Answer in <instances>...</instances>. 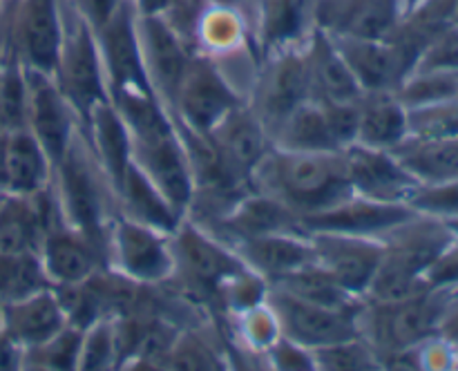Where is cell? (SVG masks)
Segmentation results:
<instances>
[{
  "mask_svg": "<svg viewBox=\"0 0 458 371\" xmlns=\"http://www.w3.org/2000/svg\"><path fill=\"white\" fill-rule=\"evenodd\" d=\"M414 215V210L407 204L398 201H378L362 195H349L347 199L338 201L331 208L320 210L302 217L304 232L329 231V232H347V235L362 237H380L385 231L401 223Z\"/></svg>",
  "mask_w": 458,
  "mask_h": 371,
  "instance_id": "ffe728a7",
  "label": "cell"
},
{
  "mask_svg": "<svg viewBox=\"0 0 458 371\" xmlns=\"http://www.w3.org/2000/svg\"><path fill=\"white\" fill-rule=\"evenodd\" d=\"M316 264L329 271L340 284L358 298H365L371 277L383 259V241L378 237L347 235V232H309Z\"/></svg>",
  "mask_w": 458,
  "mask_h": 371,
  "instance_id": "9a60e30c",
  "label": "cell"
},
{
  "mask_svg": "<svg viewBox=\"0 0 458 371\" xmlns=\"http://www.w3.org/2000/svg\"><path fill=\"white\" fill-rule=\"evenodd\" d=\"M313 27V0H258L250 12L259 54L302 45Z\"/></svg>",
  "mask_w": 458,
  "mask_h": 371,
  "instance_id": "4316f807",
  "label": "cell"
},
{
  "mask_svg": "<svg viewBox=\"0 0 458 371\" xmlns=\"http://www.w3.org/2000/svg\"><path fill=\"white\" fill-rule=\"evenodd\" d=\"M116 213L132 222L146 223V226L157 228L161 232L173 235L183 222V215L165 199L159 192V188L134 165L125 170L123 179L116 186Z\"/></svg>",
  "mask_w": 458,
  "mask_h": 371,
  "instance_id": "f1b7e54d",
  "label": "cell"
},
{
  "mask_svg": "<svg viewBox=\"0 0 458 371\" xmlns=\"http://www.w3.org/2000/svg\"><path fill=\"white\" fill-rule=\"evenodd\" d=\"M67 325H70V316L54 286L36 291L13 302H4L3 316H0L3 331L22 351L38 347Z\"/></svg>",
  "mask_w": 458,
  "mask_h": 371,
  "instance_id": "d4e9b609",
  "label": "cell"
},
{
  "mask_svg": "<svg viewBox=\"0 0 458 371\" xmlns=\"http://www.w3.org/2000/svg\"><path fill=\"white\" fill-rule=\"evenodd\" d=\"M0 316H3V302H0Z\"/></svg>",
  "mask_w": 458,
  "mask_h": 371,
  "instance_id": "6f0895ef",
  "label": "cell"
},
{
  "mask_svg": "<svg viewBox=\"0 0 458 371\" xmlns=\"http://www.w3.org/2000/svg\"><path fill=\"white\" fill-rule=\"evenodd\" d=\"M267 304L276 316L280 335L293 340L309 351H318L360 335L358 313L320 307L295 298L289 291L277 286H268Z\"/></svg>",
  "mask_w": 458,
  "mask_h": 371,
  "instance_id": "30bf717a",
  "label": "cell"
},
{
  "mask_svg": "<svg viewBox=\"0 0 458 371\" xmlns=\"http://www.w3.org/2000/svg\"><path fill=\"white\" fill-rule=\"evenodd\" d=\"M356 76L362 92H396L414 72L419 54L396 38H347L331 36Z\"/></svg>",
  "mask_w": 458,
  "mask_h": 371,
  "instance_id": "7c38bea8",
  "label": "cell"
},
{
  "mask_svg": "<svg viewBox=\"0 0 458 371\" xmlns=\"http://www.w3.org/2000/svg\"><path fill=\"white\" fill-rule=\"evenodd\" d=\"M407 206L414 213L447 222L458 217V179L437 183H419L407 197Z\"/></svg>",
  "mask_w": 458,
  "mask_h": 371,
  "instance_id": "7bdbcfd3",
  "label": "cell"
},
{
  "mask_svg": "<svg viewBox=\"0 0 458 371\" xmlns=\"http://www.w3.org/2000/svg\"><path fill=\"white\" fill-rule=\"evenodd\" d=\"M210 141L219 150L222 159L231 168L235 177L250 186V174L262 164L264 156L273 148V139L264 121L242 103L235 110L228 112L217 125L208 132Z\"/></svg>",
  "mask_w": 458,
  "mask_h": 371,
  "instance_id": "44dd1931",
  "label": "cell"
},
{
  "mask_svg": "<svg viewBox=\"0 0 458 371\" xmlns=\"http://www.w3.org/2000/svg\"><path fill=\"white\" fill-rule=\"evenodd\" d=\"M447 226H450L452 237H454V240L458 241V217H454V219H447Z\"/></svg>",
  "mask_w": 458,
  "mask_h": 371,
  "instance_id": "816d5d0a",
  "label": "cell"
},
{
  "mask_svg": "<svg viewBox=\"0 0 458 371\" xmlns=\"http://www.w3.org/2000/svg\"><path fill=\"white\" fill-rule=\"evenodd\" d=\"M392 152L401 161L403 168L419 183H437L458 179V137H405Z\"/></svg>",
  "mask_w": 458,
  "mask_h": 371,
  "instance_id": "d6a6232c",
  "label": "cell"
},
{
  "mask_svg": "<svg viewBox=\"0 0 458 371\" xmlns=\"http://www.w3.org/2000/svg\"><path fill=\"white\" fill-rule=\"evenodd\" d=\"M438 338L458 349V286L447 291L445 311H443L441 325H438Z\"/></svg>",
  "mask_w": 458,
  "mask_h": 371,
  "instance_id": "c3c4849f",
  "label": "cell"
},
{
  "mask_svg": "<svg viewBox=\"0 0 458 371\" xmlns=\"http://www.w3.org/2000/svg\"><path fill=\"white\" fill-rule=\"evenodd\" d=\"M63 40L58 52L54 80L65 94L67 101L79 112L81 123L97 103L110 98L106 70H103L101 49L97 31L61 0Z\"/></svg>",
  "mask_w": 458,
  "mask_h": 371,
  "instance_id": "8992f818",
  "label": "cell"
},
{
  "mask_svg": "<svg viewBox=\"0 0 458 371\" xmlns=\"http://www.w3.org/2000/svg\"><path fill=\"white\" fill-rule=\"evenodd\" d=\"M447 291L429 289L401 302H362L358 311L360 335L376 349L380 360L389 353L416 349L438 338Z\"/></svg>",
  "mask_w": 458,
  "mask_h": 371,
  "instance_id": "3957f363",
  "label": "cell"
},
{
  "mask_svg": "<svg viewBox=\"0 0 458 371\" xmlns=\"http://www.w3.org/2000/svg\"><path fill=\"white\" fill-rule=\"evenodd\" d=\"M106 268L137 286H165L177 268L173 235L116 213L106 232Z\"/></svg>",
  "mask_w": 458,
  "mask_h": 371,
  "instance_id": "5b68a950",
  "label": "cell"
},
{
  "mask_svg": "<svg viewBox=\"0 0 458 371\" xmlns=\"http://www.w3.org/2000/svg\"><path fill=\"white\" fill-rule=\"evenodd\" d=\"M9 4V0H0V16H3V12H4V7H7Z\"/></svg>",
  "mask_w": 458,
  "mask_h": 371,
  "instance_id": "11a10c76",
  "label": "cell"
},
{
  "mask_svg": "<svg viewBox=\"0 0 458 371\" xmlns=\"http://www.w3.org/2000/svg\"><path fill=\"white\" fill-rule=\"evenodd\" d=\"M4 52L25 70L54 74L63 40L61 0H9L0 16Z\"/></svg>",
  "mask_w": 458,
  "mask_h": 371,
  "instance_id": "52a82bcc",
  "label": "cell"
},
{
  "mask_svg": "<svg viewBox=\"0 0 458 371\" xmlns=\"http://www.w3.org/2000/svg\"><path fill=\"white\" fill-rule=\"evenodd\" d=\"M429 289H456L458 286V241L452 237L447 249L434 259L425 273Z\"/></svg>",
  "mask_w": 458,
  "mask_h": 371,
  "instance_id": "bcb514c9",
  "label": "cell"
},
{
  "mask_svg": "<svg viewBox=\"0 0 458 371\" xmlns=\"http://www.w3.org/2000/svg\"><path fill=\"white\" fill-rule=\"evenodd\" d=\"M54 215L49 188L38 195L0 192V253H38Z\"/></svg>",
  "mask_w": 458,
  "mask_h": 371,
  "instance_id": "cb8c5ba5",
  "label": "cell"
},
{
  "mask_svg": "<svg viewBox=\"0 0 458 371\" xmlns=\"http://www.w3.org/2000/svg\"><path fill=\"white\" fill-rule=\"evenodd\" d=\"M63 3L70 9H74L94 31H98L106 22H110L114 18V13L128 0H63Z\"/></svg>",
  "mask_w": 458,
  "mask_h": 371,
  "instance_id": "7dc6e473",
  "label": "cell"
},
{
  "mask_svg": "<svg viewBox=\"0 0 458 371\" xmlns=\"http://www.w3.org/2000/svg\"><path fill=\"white\" fill-rule=\"evenodd\" d=\"M264 362H267V367L277 371H316L313 351L300 347V344L284 338V335H280L271 344V349L264 353Z\"/></svg>",
  "mask_w": 458,
  "mask_h": 371,
  "instance_id": "f6af8a7d",
  "label": "cell"
},
{
  "mask_svg": "<svg viewBox=\"0 0 458 371\" xmlns=\"http://www.w3.org/2000/svg\"><path fill=\"white\" fill-rule=\"evenodd\" d=\"M414 70L458 72V25L445 27L420 54Z\"/></svg>",
  "mask_w": 458,
  "mask_h": 371,
  "instance_id": "ee69618b",
  "label": "cell"
},
{
  "mask_svg": "<svg viewBox=\"0 0 458 371\" xmlns=\"http://www.w3.org/2000/svg\"><path fill=\"white\" fill-rule=\"evenodd\" d=\"M407 137V107L396 92H362L358 98L356 143L394 150Z\"/></svg>",
  "mask_w": 458,
  "mask_h": 371,
  "instance_id": "1f68e13d",
  "label": "cell"
},
{
  "mask_svg": "<svg viewBox=\"0 0 458 371\" xmlns=\"http://www.w3.org/2000/svg\"><path fill=\"white\" fill-rule=\"evenodd\" d=\"M378 240L383 241L385 250L383 264L425 280L428 268L452 241V231L443 219L414 213L385 231Z\"/></svg>",
  "mask_w": 458,
  "mask_h": 371,
  "instance_id": "2e32d148",
  "label": "cell"
},
{
  "mask_svg": "<svg viewBox=\"0 0 458 371\" xmlns=\"http://www.w3.org/2000/svg\"><path fill=\"white\" fill-rule=\"evenodd\" d=\"M246 103L244 94L204 54L195 52L170 105L174 121L195 132L208 134L228 112Z\"/></svg>",
  "mask_w": 458,
  "mask_h": 371,
  "instance_id": "9c48e42d",
  "label": "cell"
},
{
  "mask_svg": "<svg viewBox=\"0 0 458 371\" xmlns=\"http://www.w3.org/2000/svg\"><path fill=\"white\" fill-rule=\"evenodd\" d=\"M81 132L88 141L89 152L116 192L125 170L132 164V143H130L128 128H125L114 103L110 98L97 103L81 123Z\"/></svg>",
  "mask_w": 458,
  "mask_h": 371,
  "instance_id": "484cf974",
  "label": "cell"
},
{
  "mask_svg": "<svg viewBox=\"0 0 458 371\" xmlns=\"http://www.w3.org/2000/svg\"><path fill=\"white\" fill-rule=\"evenodd\" d=\"M226 320H231L235 325V333L240 338L242 347H246V351L253 353V356H259L262 360L264 353L280 338V326H277L273 311L268 308L267 298L258 307L246 308V311L226 317Z\"/></svg>",
  "mask_w": 458,
  "mask_h": 371,
  "instance_id": "60d3db41",
  "label": "cell"
},
{
  "mask_svg": "<svg viewBox=\"0 0 458 371\" xmlns=\"http://www.w3.org/2000/svg\"><path fill=\"white\" fill-rule=\"evenodd\" d=\"M273 146L298 152H343L325 105L307 98L271 130Z\"/></svg>",
  "mask_w": 458,
  "mask_h": 371,
  "instance_id": "4dcf8cb0",
  "label": "cell"
},
{
  "mask_svg": "<svg viewBox=\"0 0 458 371\" xmlns=\"http://www.w3.org/2000/svg\"><path fill=\"white\" fill-rule=\"evenodd\" d=\"M313 362L320 371H369L380 369V358L376 349L362 335L331 347L313 351Z\"/></svg>",
  "mask_w": 458,
  "mask_h": 371,
  "instance_id": "b9f144b4",
  "label": "cell"
},
{
  "mask_svg": "<svg viewBox=\"0 0 458 371\" xmlns=\"http://www.w3.org/2000/svg\"><path fill=\"white\" fill-rule=\"evenodd\" d=\"M405 107L429 105L458 97V72L414 70L396 89Z\"/></svg>",
  "mask_w": 458,
  "mask_h": 371,
  "instance_id": "f35d334b",
  "label": "cell"
},
{
  "mask_svg": "<svg viewBox=\"0 0 458 371\" xmlns=\"http://www.w3.org/2000/svg\"><path fill=\"white\" fill-rule=\"evenodd\" d=\"M54 164L30 130L9 132L4 159V190L13 195H38L52 183Z\"/></svg>",
  "mask_w": 458,
  "mask_h": 371,
  "instance_id": "f546056e",
  "label": "cell"
},
{
  "mask_svg": "<svg viewBox=\"0 0 458 371\" xmlns=\"http://www.w3.org/2000/svg\"><path fill=\"white\" fill-rule=\"evenodd\" d=\"M454 22L458 25V0H454Z\"/></svg>",
  "mask_w": 458,
  "mask_h": 371,
  "instance_id": "9f6ffc18",
  "label": "cell"
},
{
  "mask_svg": "<svg viewBox=\"0 0 458 371\" xmlns=\"http://www.w3.org/2000/svg\"><path fill=\"white\" fill-rule=\"evenodd\" d=\"M4 61V43H3V36H0V67H3Z\"/></svg>",
  "mask_w": 458,
  "mask_h": 371,
  "instance_id": "db71d44e",
  "label": "cell"
},
{
  "mask_svg": "<svg viewBox=\"0 0 458 371\" xmlns=\"http://www.w3.org/2000/svg\"><path fill=\"white\" fill-rule=\"evenodd\" d=\"M250 188L280 199L300 219L353 195L343 152H298L276 146L250 174Z\"/></svg>",
  "mask_w": 458,
  "mask_h": 371,
  "instance_id": "6da1fadb",
  "label": "cell"
},
{
  "mask_svg": "<svg viewBox=\"0 0 458 371\" xmlns=\"http://www.w3.org/2000/svg\"><path fill=\"white\" fill-rule=\"evenodd\" d=\"M273 286L289 291L295 298L320 304V307L327 308H335V311L358 313L360 311L362 302H365L362 298L353 295L352 291L344 289L329 271H325V268L316 262L298 268V271H293L291 275H286L284 280H280Z\"/></svg>",
  "mask_w": 458,
  "mask_h": 371,
  "instance_id": "836d02e7",
  "label": "cell"
},
{
  "mask_svg": "<svg viewBox=\"0 0 458 371\" xmlns=\"http://www.w3.org/2000/svg\"><path fill=\"white\" fill-rule=\"evenodd\" d=\"M137 16V7L132 0H128L114 13V18L97 31L103 70H106L110 89H150L146 70H143Z\"/></svg>",
  "mask_w": 458,
  "mask_h": 371,
  "instance_id": "ac0fdd59",
  "label": "cell"
},
{
  "mask_svg": "<svg viewBox=\"0 0 458 371\" xmlns=\"http://www.w3.org/2000/svg\"><path fill=\"white\" fill-rule=\"evenodd\" d=\"M7 139H9V132L0 130V192L4 190V159H7Z\"/></svg>",
  "mask_w": 458,
  "mask_h": 371,
  "instance_id": "f907efd6",
  "label": "cell"
},
{
  "mask_svg": "<svg viewBox=\"0 0 458 371\" xmlns=\"http://www.w3.org/2000/svg\"><path fill=\"white\" fill-rule=\"evenodd\" d=\"M137 27L148 83L155 97L170 110L195 49L165 13L139 12Z\"/></svg>",
  "mask_w": 458,
  "mask_h": 371,
  "instance_id": "8fae6325",
  "label": "cell"
},
{
  "mask_svg": "<svg viewBox=\"0 0 458 371\" xmlns=\"http://www.w3.org/2000/svg\"><path fill=\"white\" fill-rule=\"evenodd\" d=\"M121 367L119 316H103L83 329L79 371H110Z\"/></svg>",
  "mask_w": 458,
  "mask_h": 371,
  "instance_id": "d590c367",
  "label": "cell"
},
{
  "mask_svg": "<svg viewBox=\"0 0 458 371\" xmlns=\"http://www.w3.org/2000/svg\"><path fill=\"white\" fill-rule=\"evenodd\" d=\"M30 83V107H27V130L38 139L40 146L56 164L72 139L81 130V116L74 110L52 74L27 70Z\"/></svg>",
  "mask_w": 458,
  "mask_h": 371,
  "instance_id": "4fadbf2b",
  "label": "cell"
},
{
  "mask_svg": "<svg viewBox=\"0 0 458 371\" xmlns=\"http://www.w3.org/2000/svg\"><path fill=\"white\" fill-rule=\"evenodd\" d=\"M83 326L67 325L43 344L22 351V371H79Z\"/></svg>",
  "mask_w": 458,
  "mask_h": 371,
  "instance_id": "e575fe53",
  "label": "cell"
},
{
  "mask_svg": "<svg viewBox=\"0 0 458 371\" xmlns=\"http://www.w3.org/2000/svg\"><path fill=\"white\" fill-rule=\"evenodd\" d=\"M347 164V177L356 195L378 201H398L407 204L419 181L403 168L392 150L352 143L343 150Z\"/></svg>",
  "mask_w": 458,
  "mask_h": 371,
  "instance_id": "d6986e66",
  "label": "cell"
},
{
  "mask_svg": "<svg viewBox=\"0 0 458 371\" xmlns=\"http://www.w3.org/2000/svg\"><path fill=\"white\" fill-rule=\"evenodd\" d=\"M27 107H30V83L27 70L4 52L0 67V130L18 132L27 130Z\"/></svg>",
  "mask_w": 458,
  "mask_h": 371,
  "instance_id": "74e56055",
  "label": "cell"
},
{
  "mask_svg": "<svg viewBox=\"0 0 458 371\" xmlns=\"http://www.w3.org/2000/svg\"><path fill=\"white\" fill-rule=\"evenodd\" d=\"M304 56H307L311 98H318V101H358L362 97L356 76L349 70L347 61L327 31L313 27L307 43H304Z\"/></svg>",
  "mask_w": 458,
  "mask_h": 371,
  "instance_id": "83f0119b",
  "label": "cell"
},
{
  "mask_svg": "<svg viewBox=\"0 0 458 371\" xmlns=\"http://www.w3.org/2000/svg\"><path fill=\"white\" fill-rule=\"evenodd\" d=\"M173 250L177 268L170 282H179L183 293L204 298L210 307L219 291L246 271V264L226 241L192 219H183L173 232Z\"/></svg>",
  "mask_w": 458,
  "mask_h": 371,
  "instance_id": "277c9868",
  "label": "cell"
},
{
  "mask_svg": "<svg viewBox=\"0 0 458 371\" xmlns=\"http://www.w3.org/2000/svg\"><path fill=\"white\" fill-rule=\"evenodd\" d=\"M49 192L58 217L101 244L106 253V232L116 215V195L81 130L72 139L65 155L54 164Z\"/></svg>",
  "mask_w": 458,
  "mask_h": 371,
  "instance_id": "7a4b0ae2",
  "label": "cell"
},
{
  "mask_svg": "<svg viewBox=\"0 0 458 371\" xmlns=\"http://www.w3.org/2000/svg\"><path fill=\"white\" fill-rule=\"evenodd\" d=\"M0 371H22V349L0 326Z\"/></svg>",
  "mask_w": 458,
  "mask_h": 371,
  "instance_id": "681fc988",
  "label": "cell"
},
{
  "mask_svg": "<svg viewBox=\"0 0 458 371\" xmlns=\"http://www.w3.org/2000/svg\"><path fill=\"white\" fill-rule=\"evenodd\" d=\"M47 286L52 284L38 253H0V302L27 298Z\"/></svg>",
  "mask_w": 458,
  "mask_h": 371,
  "instance_id": "8d00e7d4",
  "label": "cell"
},
{
  "mask_svg": "<svg viewBox=\"0 0 458 371\" xmlns=\"http://www.w3.org/2000/svg\"><path fill=\"white\" fill-rule=\"evenodd\" d=\"M246 268L262 277L268 286L277 284L298 268L316 262L311 240L304 231H282L268 235L246 237V240L228 244Z\"/></svg>",
  "mask_w": 458,
  "mask_h": 371,
  "instance_id": "7402d4cb",
  "label": "cell"
},
{
  "mask_svg": "<svg viewBox=\"0 0 458 371\" xmlns=\"http://www.w3.org/2000/svg\"><path fill=\"white\" fill-rule=\"evenodd\" d=\"M407 137L454 139L458 137V97L429 105L407 107Z\"/></svg>",
  "mask_w": 458,
  "mask_h": 371,
  "instance_id": "ab89813d",
  "label": "cell"
},
{
  "mask_svg": "<svg viewBox=\"0 0 458 371\" xmlns=\"http://www.w3.org/2000/svg\"><path fill=\"white\" fill-rule=\"evenodd\" d=\"M420 3H425V0H403V9H405V13L410 12V9L419 7Z\"/></svg>",
  "mask_w": 458,
  "mask_h": 371,
  "instance_id": "f5cc1de1",
  "label": "cell"
},
{
  "mask_svg": "<svg viewBox=\"0 0 458 371\" xmlns=\"http://www.w3.org/2000/svg\"><path fill=\"white\" fill-rule=\"evenodd\" d=\"M38 257L43 262L49 284L56 286V289L83 284L85 280L97 275L101 268H106L103 246L76 228L67 226L58 217V213L54 215L52 223L45 231Z\"/></svg>",
  "mask_w": 458,
  "mask_h": 371,
  "instance_id": "5bb4252c",
  "label": "cell"
},
{
  "mask_svg": "<svg viewBox=\"0 0 458 371\" xmlns=\"http://www.w3.org/2000/svg\"><path fill=\"white\" fill-rule=\"evenodd\" d=\"M307 43V40H304ZM304 43L262 54L246 103L271 132L291 110L311 98Z\"/></svg>",
  "mask_w": 458,
  "mask_h": 371,
  "instance_id": "ba28073f",
  "label": "cell"
},
{
  "mask_svg": "<svg viewBox=\"0 0 458 371\" xmlns=\"http://www.w3.org/2000/svg\"><path fill=\"white\" fill-rule=\"evenodd\" d=\"M403 16V0H313V25L329 36L389 38Z\"/></svg>",
  "mask_w": 458,
  "mask_h": 371,
  "instance_id": "e0dca14e",
  "label": "cell"
},
{
  "mask_svg": "<svg viewBox=\"0 0 458 371\" xmlns=\"http://www.w3.org/2000/svg\"><path fill=\"white\" fill-rule=\"evenodd\" d=\"M206 231L217 235L226 244H235L246 237L282 231H304V228L298 215L289 206H284L280 199L267 195V192L250 188L231 206V210L224 217H219Z\"/></svg>",
  "mask_w": 458,
  "mask_h": 371,
  "instance_id": "603a6c76",
  "label": "cell"
}]
</instances>
